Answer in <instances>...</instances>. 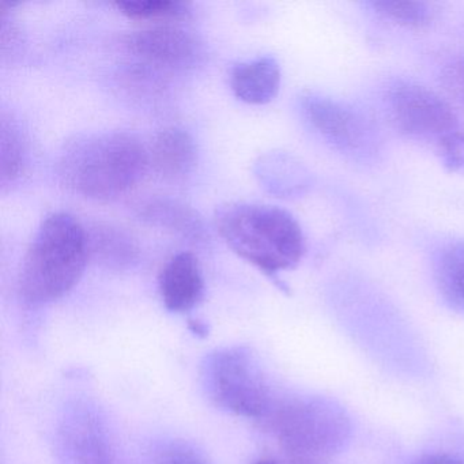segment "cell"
<instances>
[{
	"instance_id": "13",
	"label": "cell",
	"mask_w": 464,
	"mask_h": 464,
	"mask_svg": "<svg viewBox=\"0 0 464 464\" xmlns=\"http://www.w3.org/2000/svg\"><path fill=\"white\" fill-rule=\"evenodd\" d=\"M88 232L89 254L112 268L131 266L140 255V246L130 233L108 224H94Z\"/></svg>"
},
{
	"instance_id": "7",
	"label": "cell",
	"mask_w": 464,
	"mask_h": 464,
	"mask_svg": "<svg viewBox=\"0 0 464 464\" xmlns=\"http://www.w3.org/2000/svg\"><path fill=\"white\" fill-rule=\"evenodd\" d=\"M309 126L346 159L374 161L382 153V137L373 121L349 102L308 92L300 99Z\"/></svg>"
},
{
	"instance_id": "10",
	"label": "cell",
	"mask_w": 464,
	"mask_h": 464,
	"mask_svg": "<svg viewBox=\"0 0 464 464\" xmlns=\"http://www.w3.org/2000/svg\"><path fill=\"white\" fill-rule=\"evenodd\" d=\"M160 295L172 312H187L199 304L205 292L199 262L189 252H180L168 260L159 278Z\"/></svg>"
},
{
	"instance_id": "1",
	"label": "cell",
	"mask_w": 464,
	"mask_h": 464,
	"mask_svg": "<svg viewBox=\"0 0 464 464\" xmlns=\"http://www.w3.org/2000/svg\"><path fill=\"white\" fill-rule=\"evenodd\" d=\"M149 168L150 154L134 134L111 131L70 143L59 161V176L74 194L110 200L134 188Z\"/></svg>"
},
{
	"instance_id": "9",
	"label": "cell",
	"mask_w": 464,
	"mask_h": 464,
	"mask_svg": "<svg viewBox=\"0 0 464 464\" xmlns=\"http://www.w3.org/2000/svg\"><path fill=\"white\" fill-rule=\"evenodd\" d=\"M124 45L145 66L172 72L192 69L203 56L198 36L180 26L159 25L132 32L124 37Z\"/></svg>"
},
{
	"instance_id": "20",
	"label": "cell",
	"mask_w": 464,
	"mask_h": 464,
	"mask_svg": "<svg viewBox=\"0 0 464 464\" xmlns=\"http://www.w3.org/2000/svg\"><path fill=\"white\" fill-rule=\"evenodd\" d=\"M434 150L448 172L464 175V130L448 135Z\"/></svg>"
},
{
	"instance_id": "11",
	"label": "cell",
	"mask_w": 464,
	"mask_h": 464,
	"mask_svg": "<svg viewBox=\"0 0 464 464\" xmlns=\"http://www.w3.org/2000/svg\"><path fill=\"white\" fill-rule=\"evenodd\" d=\"M150 167L162 178L179 180L189 175L198 160V148L192 135L180 127H167L154 138Z\"/></svg>"
},
{
	"instance_id": "4",
	"label": "cell",
	"mask_w": 464,
	"mask_h": 464,
	"mask_svg": "<svg viewBox=\"0 0 464 464\" xmlns=\"http://www.w3.org/2000/svg\"><path fill=\"white\" fill-rule=\"evenodd\" d=\"M285 450L298 460H317L342 452L352 440L349 412L324 396L279 399L267 418Z\"/></svg>"
},
{
	"instance_id": "18",
	"label": "cell",
	"mask_w": 464,
	"mask_h": 464,
	"mask_svg": "<svg viewBox=\"0 0 464 464\" xmlns=\"http://www.w3.org/2000/svg\"><path fill=\"white\" fill-rule=\"evenodd\" d=\"M115 6L135 20H169L189 14V5L173 0H121Z\"/></svg>"
},
{
	"instance_id": "12",
	"label": "cell",
	"mask_w": 464,
	"mask_h": 464,
	"mask_svg": "<svg viewBox=\"0 0 464 464\" xmlns=\"http://www.w3.org/2000/svg\"><path fill=\"white\" fill-rule=\"evenodd\" d=\"M233 93L248 104H266L278 93L281 66L273 56H259L236 64L230 72Z\"/></svg>"
},
{
	"instance_id": "22",
	"label": "cell",
	"mask_w": 464,
	"mask_h": 464,
	"mask_svg": "<svg viewBox=\"0 0 464 464\" xmlns=\"http://www.w3.org/2000/svg\"><path fill=\"white\" fill-rule=\"evenodd\" d=\"M412 464H464V460L447 453H428L418 458Z\"/></svg>"
},
{
	"instance_id": "19",
	"label": "cell",
	"mask_w": 464,
	"mask_h": 464,
	"mask_svg": "<svg viewBox=\"0 0 464 464\" xmlns=\"http://www.w3.org/2000/svg\"><path fill=\"white\" fill-rule=\"evenodd\" d=\"M151 464H210L202 450L186 441H170L154 452Z\"/></svg>"
},
{
	"instance_id": "15",
	"label": "cell",
	"mask_w": 464,
	"mask_h": 464,
	"mask_svg": "<svg viewBox=\"0 0 464 464\" xmlns=\"http://www.w3.org/2000/svg\"><path fill=\"white\" fill-rule=\"evenodd\" d=\"M29 149L25 131L14 116L2 113L0 121V183H14L28 167Z\"/></svg>"
},
{
	"instance_id": "6",
	"label": "cell",
	"mask_w": 464,
	"mask_h": 464,
	"mask_svg": "<svg viewBox=\"0 0 464 464\" xmlns=\"http://www.w3.org/2000/svg\"><path fill=\"white\" fill-rule=\"evenodd\" d=\"M382 102L393 129L409 140L436 148L448 135L463 130L452 105L415 81H391Z\"/></svg>"
},
{
	"instance_id": "5",
	"label": "cell",
	"mask_w": 464,
	"mask_h": 464,
	"mask_svg": "<svg viewBox=\"0 0 464 464\" xmlns=\"http://www.w3.org/2000/svg\"><path fill=\"white\" fill-rule=\"evenodd\" d=\"M202 384L208 398L227 411L267 420L279 399L254 353L246 347H224L202 363Z\"/></svg>"
},
{
	"instance_id": "2",
	"label": "cell",
	"mask_w": 464,
	"mask_h": 464,
	"mask_svg": "<svg viewBox=\"0 0 464 464\" xmlns=\"http://www.w3.org/2000/svg\"><path fill=\"white\" fill-rule=\"evenodd\" d=\"M89 259L88 232L75 217L63 211L45 217L24 256V300L43 305L63 297L78 284Z\"/></svg>"
},
{
	"instance_id": "8",
	"label": "cell",
	"mask_w": 464,
	"mask_h": 464,
	"mask_svg": "<svg viewBox=\"0 0 464 464\" xmlns=\"http://www.w3.org/2000/svg\"><path fill=\"white\" fill-rule=\"evenodd\" d=\"M56 445L61 464H118L107 426L89 404L77 403L66 410Z\"/></svg>"
},
{
	"instance_id": "14",
	"label": "cell",
	"mask_w": 464,
	"mask_h": 464,
	"mask_svg": "<svg viewBox=\"0 0 464 464\" xmlns=\"http://www.w3.org/2000/svg\"><path fill=\"white\" fill-rule=\"evenodd\" d=\"M434 281L445 303L464 312V240L440 249L434 260Z\"/></svg>"
},
{
	"instance_id": "23",
	"label": "cell",
	"mask_w": 464,
	"mask_h": 464,
	"mask_svg": "<svg viewBox=\"0 0 464 464\" xmlns=\"http://www.w3.org/2000/svg\"><path fill=\"white\" fill-rule=\"evenodd\" d=\"M290 464H322V463H317L316 460H298V459H293V461Z\"/></svg>"
},
{
	"instance_id": "24",
	"label": "cell",
	"mask_w": 464,
	"mask_h": 464,
	"mask_svg": "<svg viewBox=\"0 0 464 464\" xmlns=\"http://www.w3.org/2000/svg\"><path fill=\"white\" fill-rule=\"evenodd\" d=\"M257 464H276L274 461H259Z\"/></svg>"
},
{
	"instance_id": "21",
	"label": "cell",
	"mask_w": 464,
	"mask_h": 464,
	"mask_svg": "<svg viewBox=\"0 0 464 464\" xmlns=\"http://www.w3.org/2000/svg\"><path fill=\"white\" fill-rule=\"evenodd\" d=\"M440 82L448 96L464 111V56L450 59L442 66Z\"/></svg>"
},
{
	"instance_id": "17",
	"label": "cell",
	"mask_w": 464,
	"mask_h": 464,
	"mask_svg": "<svg viewBox=\"0 0 464 464\" xmlns=\"http://www.w3.org/2000/svg\"><path fill=\"white\" fill-rule=\"evenodd\" d=\"M374 14L395 25L412 31L429 28L436 17V12L425 2H404V0H376L368 4Z\"/></svg>"
},
{
	"instance_id": "16",
	"label": "cell",
	"mask_w": 464,
	"mask_h": 464,
	"mask_svg": "<svg viewBox=\"0 0 464 464\" xmlns=\"http://www.w3.org/2000/svg\"><path fill=\"white\" fill-rule=\"evenodd\" d=\"M145 221L175 230L189 238L203 235V225L194 210L170 199H150L140 208Z\"/></svg>"
},
{
	"instance_id": "3",
	"label": "cell",
	"mask_w": 464,
	"mask_h": 464,
	"mask_svg": "<svg viewBox=\"0 0 464 464\" xmlns=\"http://www.w3.org/2000/svg\"><path fill=\"white\" fill-rule=\"evenodd\" d=\"M217 230L243 259L268 274L295 267L305 254L297 219L278 206L238 202L217 214Z\"/></svg>"
}]
</instances>
